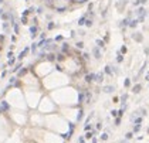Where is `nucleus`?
Returning a JSON list of instances; mask_svg holds the SVG:
<instances>
[{
    "instance_id": "nucleus-20",
    "label": "nucleus",
    "mask_w": 149,
    "mask_h": 143,
    "mask_svg": "<svg viewBox=\"0 0 149 143\" xmlns=\"http://www.w3.org/2000/svg\"><path fill=\"white\" fill-rule=\"evenodd\" d=\"M111 115H112V116H114V118H115V116L118 115V112H116V111H112V112H111Z\"/></svg>"
},
{
    "instance_id": "nucleus-13",
    "label": "nucleus",
    "mask_w": 149,
    "mask_h": 143,
    "mask_svg": "<svg viewBox=\"0 0 149 143\" xmlns=\"http://www.w3.org/2000/svg\"><path fill=\"white\" fill-rule=\"evenodd\" d=\"M132 136H134V133H132V132H129V133H126V139H132Z\"/></svg>"
},
{
    "instance_id": "nucleus-3",
    "label": "nucleus",
    "mask_w": 149,
    "mask_h": 143,
    "mask_svg": "<svg viewBox=\"0 0 149 143\" xmlns=\"http://www.w3.org/2000/svg\"><path fill=\"white\" fill-rule=\"evenodd\" d=\"M114 86H105L104 88V92H107V94H109V92H112V91H114Z\"/></svg>"
},
{
    "instance_id": "nucleus-14",
    "label": "nucleus",
    "mask_w": 149,
    "mask_h": 143,
    "mask_svg": "<svg viewBox=\"0 0 149 143\" xmlns=\"http://www.w3.org/2000/svg\"><path fill=\"white\" fill-rule=\"evenodd\" d=\"M85 138H87V139H91V138H92V132H89V133H87V135H85Z\"/></svg>"
},
{
    "instance_id": "nucleus-10",
    "label": "nucleus",
    "mask_w": 149,
    "mask_h": 143,
    "mask_svg": "<svg viewBox=\"0 0 149 143\" xmlns=\"http://www.w3.org/2000/svg\"><path fill=\"white\" fill-rule=\"evenodd\" d=\"M27 51H29V48H26V50H24V51H23V53H21V54H20V57H19V58H20V59L23 58V57H24V55H26V54H27Z\"/></svg>"
},
{
    "instance_id": "nucleus-7",
    "label": "nucleus",
    "mask_w": 149,
    "mask_h": 143,
    "mask_svg": "<svg viewBox=\"0 0 149 143\" xmlns=\"http://www.w3.org/2000/svg\"><path fill=\"white\" fill-rule=\"evenodd\" d=\"M82 24H85V16H84V17H81L79 21H78V26H82Z\"/></svg>"
},
{
    "instance_id": "nucleus-9",
    "label": "nucleus",
    "mask_w": 149,
    "mask_h": 143,
    "mask_svg": "<svg viewBox=\"0 0 149 143\" xmlns=\"http://www.w3.org/2000/svg\"><path fill=\"white\" fill-rule=\"evenodd\" d=\"M105 72L108 75H112V71H111V67H105Z\"/></svg>"
},
{
    "instance_id": "nucleus-22",
    "label": "nucleus",
    "mask_w": 149,
    "mask_h": 143,
    "mask_svg": "<svg viewBox=\"0 0 149 143\" xmlns=\"http://www.w3.org/2000/svg\"><path fill=\"white\" fill-rule=\"evenodd\" d=\"M79 143H85V142H84V139H82V138H79Z\"/></svg>"
},
{
    "instance_id": "nucleus-18",
    "label": "nucleus",
    "mask_w": 149,
    "mask_h": 143,
    "mask_svg": "<svg viewBox=\"0 0 149 143\" xmlns=\"http://www.w3.org/2000/svg\"><path fill=\"white\" fill-rule=\"evenodd\" d=\"M85 24L88 26V27H91V24H92V21H91V20H87V23H85Z\"/></svg>"
},
{
    "instance_id": "nucleus-16",
    "label": "nucleus",
    "mask_w": 149,
    "mask_h": 143,
    "mask_svg": "<svg viewBox=\"0 0 149 143\" xmlns=\"http://www.w3.org/2000/svg\"><path fill=\"white\" fill-rule=\"evenodd\" d=\"M121 26H128V19H125L124 21H122V24Z\"/></svg>"
},
{
    "instance_id": "nucleus-19",
    "label": "nucleus",
    "mask_w": 149,
    "mask_h": 143,
    "mask_svg": "<svg viewBox=\"0 0 149 143\" xmlns=\"http://www.w3.org/2000/svg\"><path fill=\"white\" fill-rule=\"evenodd\" d=\"M85 130H87V132H88V130H89V129H91V125H85Z\"/></svg>"
},
{
    "instance_id": "nucleus-6",
    "label": "nucleus",
    "mask_w": 149,
    "mask_h": 143,
    "mask_svg": "<svg viewBox=\"0 0 149 143\" xmlns=\"http://www.w3.org/2000/svg\"><path fill=\"white\" fill-rule=\"evenodd\" d=\"M30 31H31V37H34L36 33H37V27H31V29H30Z\"/></svg>"
},
{
    "instance_id": "nucleus-11",
    "label": "nucleus",
    "mask_w": 149,
    "mask_h": 143,
    "mask_svg": "<svg viewBox=\"0 0 149 143\" xmlns=\"http://www.w3.org/2000/svg\"><path fill=\"white\" fill-rule=\"evenodd\" d=\"M97 44H98V47H104V41H101V40H97Z\"/></svg>"
},
{
    "instance_id": "nucleus-8",
    "label": "nucleus",
    "mask_w": 149,
    "mask_h": 143,
    "mask_svg": "<svg viewBox=\"0 0 149 143\" xmlns=\"http://www.w3.org/2000/svg\"><path fill=\"white\" fill-rule=\"evenodd\" d=\"M136 24H138V20H132V21L129 23V26H131V27H136Z\"/></svg>"
},
{
    "instance_id": "nucleus-12",
    "label": "nucleus",
    "mask_w": 149,
    "mask_h": 143,
    "mask_svg": "<svg viewBox=\"0 0 149 143\" xmlns=\"http://www.w3.org/2000/svg\"><path fill=\"white\" fill-rule=\"evenodd\" d=\"M82 47H84V43H81V41L77 43V48H82Z\"/></svg>"
},
{
    "instance_id": "nucleus-15",
    "label": "nucleus",
    "mask_w": 149,
    "mask_h": 143,
    "mask_svg": "<svg viewBox=\"0 0 149 143\" xmlns=\"http://www.w3.org/2000/svg\"><path fill=\"white\" fill-rule=\"evenodd\" d=\"M101 139H102V140H107V139H108V135H107V133H104L102 136H101Z\"/></svg>"
},
{
    "instance_id": "nucleus-1",
    "label": "nucleus",
    "mask_w": 149,
    "mask_h": 143,
    "mask_svg": "<svg viewBox=\"0 0 149 143\" xmlns=\"http://www.w3.org/2000/svg\"><path fill=\"white\" fill-rule=\"evenodd\" d=\"M94 78H95V74H88L85 77V81L87 82H91V81H94Z\"/></svg>"
},
{
    "instance_id": "nucleus-4",
    "label": "nucleus",
    "mask_w": 149,
    "mask_h": 143,
    "mask_svg": "<svg viewBox=\"0 0 149 143\" xmlns=\"http://www.w3.org/2000/svg\"><path fill=\"white\" fill-rule=\"evenodd\" d=\"M94 55H95V58H101V53H99L98 48H94Z\"/></svg>"
},
{
    "instance_id": "nucleus-21",
    "label": "nucleus",
    "mask_w": 149,
    "mask_h": 143,
    "mask_svg": "<svg viewBox=\"0 0 149 143\" xmlns=\"http://www.w3.org/2000/svg\"><path fill=\"white\" fill-rule=\"evenodd\" d=\"M126 98H128V96H126V95H124V96L121 98V99H122V102H125V101H126Z\"/></svg>"
},
{
    "instance_id": "nucleus-17",
    "label": "nucleus",
    "mask_w": 149,
    "mask_h": 143,
    "mask_svg": "<svg viewBox=\"0 0 149 143\" xmlns=\"http://www.w3.org/2000/svg\"><path fill=\"white\" fill-rule=\"evenodd\" d=\"M139 129H141V126H139V125H136V126L134 128V132H138Z\"/></svg>"
},
{
    "instance_id": "nucleus-5",
    "label": "nucleus",
    "mask_w": 149,
    "mask_h": 143,
    "mask_svg": "<svg viewBox=\"0 0 149 143\" xmlns=\"http://www.w3.org/2000/svg\"><path fill=\"white\" fill-rule=\"evenodd\" d=\"M102 78H104V77H102V74H99V75H95V81H97V82H102Z\"/></svg>"
},
{
    "instance_id": "nucleus-2",
    "label": "nucleus",
    "mask_w": 149,
    "mask_h": 143,
    "mask_svg": "<svg viewBox=\"0 0 149 143\" xmlns=\"http://www.w3.org/2000/svg\"><path fill=\"white\" fill-rule=\"evenodd\" d=\"M141 89H142V86H141L139 84H136V85L134 86V88H132V91H134L135 94H139V92H141Z\"/></svg>"
}]
</instances>
